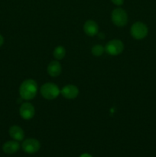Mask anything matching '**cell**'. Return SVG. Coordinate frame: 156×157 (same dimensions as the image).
<instances>
[{"mask_svg":"<svg viewBox=\"0 0 156 157\" xmlns=\"http://www.w3.org/2000/svg\"><path fill=\"white\" fill-rule=\"evenodd\" d=\"M112 21L118 27H123L128 22V15L124 9L118 8L112 12Z\"/></svg>","mask_w":156,"mask_h":157,"instance_id":"277c9868","label":"cell"},{"mask_svg":"<svg viewBox=\"0 0 156 157\" xmlns=\"http://www.w3.org/2000/svg\"><path fill=\"white\" fill-rule=\"evenodd\" d=\"M84 31L88 36H95L98 33L99 26L96 21H93V20H88L84 23Z\"/></svg>","mask_w":156,"mask_h":157,"instance_id":"9c48e42d","label":"cell"},{"mask_svg":"<svg viewBox=\"0 0 156 157\" xmlns=\"http://www.w3.org/2000/svg\"><path fill=\"white\" fill-rule=\"evenodd\" d=\"M38 92V84L33 79H27L23 81L19 87V94L25 101L32 100Z\"/></svg>","mask_w":156,"mask_h":157,"instance_id":"6da1fadb","label":"cell"},{"mask_svg":"<svg viewBox=\"0 0 156 157\" xmlns=\"http://www.w3.org/2000/svg\"><path fill=\"white\" fill-rule=\"evenodd\" d=\"M9 135L13 140L16 141H21L24 139V130L18 126H12L9 129Z\"/></svg>","mask_w":156,"mask_h":157,"instance_id":"7c38bea8","label":"cell"},{"mask_svg":"<svg viewBox=\"0 0 156 157\" xmlns=\"http://www.w3.org/2000/svg\"><path fill=\"white\" fill-rule=\"evenodd\" d=\"M148 30L147 26L141 21H137V22L134 23L132 25L131 30H130L132 36L137 40L145 38L148 35Z\"/></svg>","mask_w":156,"mask_h":157,"instance_id":"3957f363","label":"cell"},{"mask_svg":"<svg viewBox=\"0 0 156 157\" xmlns=\"http://www.w3.org/2000/svg\"><path fill=\"white\" fill-rule=\"evenodd\" d=\"M19 113L21 118L24 120H31L35 114V110L34 106L31 103H23L19 109Z\"/></svg>","mask_w":156,"mask_h":157,"instance_id":"52a82bcc","label":"cell"},{"mask_svg":"<svg viewBox=\"0 0 156 157\" xmlns=\"http://www.w3.org/2000/svg\"><path fill=\"white\" fill-rule=\"evenodd\" d=\"M41 94L47 100H53L59 96L61 90L54 83H45L41 87Z\"/></svg>","mask_w":156,"mask_h":157,"instance_id":"7a4b0ae2","label":"cell"},{"mask_svg":"<svg viewBox=\"0 0 156 157\" xmlns=\"http://www.w3.org/2000/svg\"><path fill=\"white\" fill-rule=\"evenodd\" d=\"M66 50L63 46H57L53 52V56L56 60H61L65 57Z\"/></svg>","mask_w":156,"mask_h":157,"instance_id":"4fadbf2b","label":"cell"},{"mask_svg":"<svg viewBox=\"0 0 156 157\" xmlns=\"http://www.w3.org/2000/svg\"><path fill=\"white\" fill-rule=\"evenodd\" d=\"M41 144L39 141L36 139L30 138L27 139L22 143V150L25 153H29V154H33V153H37L40 150Z\"/></svg>","mask_w":156,"mask_h":157,"instance_id":"8992f818","label":"cell"},{"mask_svg":"<svg viewBox=\"0 0 156 157\" xmlns=\"http://www.w3.org/2000/svg\"><path fill=\"white\" fill-rule=\"evenodd\" d=\"M61 94L64 98L67 99H74L79 94V89L76 86L73 84L66 85L61 89Z\"/></svg>","mask_w":156,"mask_h":157,"instance_id":"ba28073f","label":"cell"},{"mask_svg":"<svg viewBox=\"0 0 156 157\" xmlns=\"http://www.w3.org/2000/svg\"><path fill=\"white\" fill-rule=\"evenodd\" d=\"M80 157H93V156H92L91 155L88 154V153H84V154L81 155Z\"/></svg>","mask_w":156,"mask_h":157,"instance_id":"e0dca14e","label":"cell"},{"mask_svg":"<svg viewBox=\"0 0 156 157\" xmlns=\"http://www.w3.org/2000/svg\"><path fill=\"white\" fill-rule=\"evenodd\" d=\"M104 51H105V48L102 47L100 44H96L92 48V54L96 57L101 56L103 54Z\"/></svg>","mask_w":156,"mask_h":157,"instance_id":"5bb4252c","label":"cell"},{"mask_svg":"<svg viewBox=\"0 0 156 157\" xmlns=\"http://www.w3.org/2000/svg\"><path fill=\"white\" fill-rule=\"evenodd\" d=\"M20 149V144L16 140L8 141L2 146V150L6 154H13Z\"/></svg>","mask_w":156,"mask_h":157,"instance_id":"8fae6325","label":"cell"},{"mask_svg":"<svg viewBox=\"0 0 156 157\" xmlns=\"http://www.w3.org/2000/svg\"><path fill=\"white\" fill-rule=\"evenodd\" d=\"M3 43H4V38H3V37L0 35V47L2 45Z\"/></svg>","mask_w":156,"mask_h":157,"instance_id":"2e32d148","label":"cell"},{"mask_svg":"<svg viewBox=\"0 0 156 157\" xmlns=\"http://www.w3.org/2000/svg\"><path fill=\"white\" fill-rule=\"evenodd\" d=\"M47 73L51 77H58L61 75V71H62V67H61V64H60L59 61H53L48 64L47 66Z\"/></svg>","mask_w":156,"mask_h":157,"instance_id":"30bf717a","label":"cell"},{"mask_svg":"<svg viewBox=\"0 0 156 157\" xmlns=\"http://www.w3.org/2000/svg\"><path fill=\"white\" fill-rule=\"evenodd\" d=\"M112 2L116 6H121V5L123 4L124 0H112Z\"/></svg>","mask_w":156,"mask_h":157,"instance_id":"9a60e30c","label":"cell"},{"mask_svg":"<svg viewBox=\"0 0 156 157\" xmlns=\"http://www.w3.org/2000/svg\"><path fill=\"white\" fill-rule=\"evenodd\" d=\"M123 50L124 44L120 40H111L107 43L105 47V52L112 56L120 55Z\"/></svg>","mask_w":156,"mask_h":157,"instance_id":"5b68a950","label":"cell"}]
</instances>
